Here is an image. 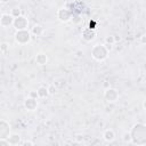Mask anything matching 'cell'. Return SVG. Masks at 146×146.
Wrapping results in <instances>:
<instances>
[{"label":"cell","instance_id":"1","mask_svg":"<svg viewBox=\"0 0 146 146\" xmlns=\"http://www.w3.org/2000/svg\"><path fill=\"white\" fill-rule=\"evenodd\" d=\"M131 143L136 146H146V124L145 123H135L130 129Z\"/></svg>","mask_w":146,"mask_h":146},{"label":"cell","instance_id":"2","mask_svg":"<svg viewBox=\"0 0 146 146\" xmlns=\"http://www.w3.org/2000/svg\"><path fill=\"white\" fill-rule=\"evenodd\" d=\"M108 50L106 49V47H105V44H99V43H97V44H95L92 48H91V57L95 59V60H97V62H103V60H105L106 58H107V56H108Z\"/></svg>","mask_w":146,"mask_h":146},{"label":"cell","instance_id":"3","mask_svg":"<svg viewBox=\"0 0 146 146\" xmlns=\"http://www.w3.org/2000/svg\"><path fill=\"white\" fill-rule=\"evenodd\" d=\"M14 38H15V41H16L18 44L24 46V44H27V43L31 41V39H32V33H31V31H29V30L16 31Z\"/></svg>","mask_w":146,"mask_h":146},{"label":"cell","instance_id":"4","mask_svg":"<svg viewBox=\"0 0 146 146\" xmlns=\"http://www.w3.org/2000/svg\"><path fill=\"white\" fill-rule=\"evenodd\" d=\"M56 16H57L58 21H60L62 23H67V22L72 21V18H73V14H72V11H71L68 8H65V7L59 8V9L57 10Z\"/></svg>","mask_w":146,"mask_h":146},{"label":"cell","instance_id":"5","mask_svg":"<svg viewBox=\"0 0 146 146\" xmlns=\"http://www.w3.org/2000/svg\"><path fill=\"white\" fill-rule=\"evenodd\" d=\"M119 97H120V95H119V91L115 89V88H107L105 91H104V98H105V100L107 102V103H111V104H113V103H115V102H117L119 100Z\"/></svg>","mask_w":146,"mask_h":146},{"label":"cell","instance_id":"6","mask_svg":"<svg viewBox=\"0 0 146 146\" xmlns=\"http://www.w3.org/2000/svg\"><path fill=\"white\" fill-rule=\"evenodd\" d=\"M10 124L7 120L1 119L0 121V139H8V137L11 135L10 132Z\"/></svg>","mask_w":146,"mask_h":146},{"label":"cell","instance_id":"7","mask_svg":"<svg viewBox=\"0 0 146 146\" xmlns=\"http://www.w3.org/2000/svg\"><path fill=\"white\" fill-rule=\"evenodd\" d=\"M13 26L15 27L16 31H23V30H27V26H29V19L25 17V16H19L17 18L14 19V24Z\"/></svg>","mask_w":146,"mask_h":146},{"label":"cell","instance_id":"8","mask_svg":"<svg viewBox=\"0 0 146 146\" xmlns=\"http://www.w3.org/2000/svg\"><path fill=\"white\" fill-rule=\"evenodd\" d=\"M96 35H97L96 30H91V29H89V27L84 29V30L81 32V38H82L86 42H90V41L95 40V39H96Z\"/></svg>","mask_w":146,"mask_h":146},{"label":"cell","instance_id":"9","mask_svg":"<svg viewBox=\"0 0 146 146\" xmlns=\"http://www.w3.org/2000/svg\"><path fill=\"white\" fill-rule=\"evenodd\" d=\"M14 17L10 14H1L0 16V25L2 27H8L14 24Z\"/></svg>","mask_w":146,"mask_h":146},{"label":"cell","instance_id":"10","mask_svg":"<svg viewBox=\"0 0 146 146\" xmlns=\"http://www.w3.org/2000/svg\"><path fill=\"white\" fill-rule=\"evenodd\" d=\"M24 107H25L27 111H30V112L35 111L36 107H38V99L27 97V98L24 100Z\"/></svg>","mask_w":146,"mask_h":146},{"label":"cell","instance_id":"11","mask_svg":"<svg viewBox=\"0 0 146 146\" xmlns=\"http://www.w3.org/2000/svg\"><path fill=\"white\" fill-rule=\"evenodd\" d=\"M103 139L107 143H112L114 141L115 139V132L113 129H106L104 132H103Z\"/></svg>","mask_w":146,"mask_h":146},{"label":"cell","instance_id":"12","mask_svg":"<svg viewBox=\"0 0 146 146\" xmlns=\"http://www.w3.org/2000/svg\"><path fill=\"white\" fill-rule=\"evenodd\" d=\"M35 63L38 65H40V66L46 65L48 63V56L44 52H38L35 55Z\"/></svg>","mask_w":146,"mask_h":146},{"label":"cell","instance_id":"13","mask_svg":"<svg viewBox=\"0 0 146 146\" xmlns=\"http://www.w3.org/2000/svg\"><path fill=\"white\" fill-rule=\"evenodd\" d=\"M8 143L11 145V146H17V145H21V136L18 133H11L9 137H8Z\"/></svg>","mask_w":146,"mask_h":146},{"label":"cell","instance_id":"14","mask_svg":"<svg viewBox=\"0 0 146 146\" xmlns=\"http://www.w3.org/2000/svg\"><path fill=\"white\" fill-rule=\"evenodd\" d=\"M31 33L35 36H40L42 33H43V27L40 25V24H35L33 25V27L31 29Z\"/></svg>","mask_w":146,"mask_h":146},{"label":"cell","instance_id":"15","mask_svg":"<svg viewBox=\"0 0 146 146\" xmlns=\"http://www.w3.org/2000/svg\"><path fill=\"white\" fill-rule=\"evenodd\" d=\"M36 91H38L39 98H46V97H48V96H49L48 87H43V86H41V87H39V88L36 89Z\"/></svg>","mask_w":146,"mask_h":146},{"label":"cell","instance_id":"16","mask_svg":"<svg viewBox=\"0 0 146 146\" xmlns=\"http://www.w3.org/2000/svg\"><path fill=\"white\" fill-rule=\"evenodd\" d=\"M10 15H11L14 18H17V17L22 16V13H21V8H19V7H14L13 9H10Z\"/></svg>","mask_w":146,"mask_h":146},{"label":"cell","instance_id":"17","mask_svg":"<svg viewBox=\"0 0 146 146\" xmlns=\"http://www.w3.org/2000/svg\"><path fill=\"white\" fill-rule=\"evenodd\" d=\"M122 140H123L124 143H131V136H130V132H129V131L123 132V135H122Z\"/></svg>","mask_w":146,"mask_h":146},{"label":"cell","instance_id":"18","mask_svg":"<svg viewBox=\"0 0 146 146\" xmlns=\"http://www.w3.org/2000/svg\"><path fill=\"white\" fill-rule=\"evenodd\" d=\"M105 43L113 46V44L115 43V36H114V35H108V36H106V38H105Z\"/></svg>","mask_w":146,"mask_h":146},{"label":"cell","instance_id":"19","mask_svg":"<svg viewBox=\"0 0 146 146\" xmlns=\"http://www.w3.org/2000/svg\"><path fill=\"white\" fill-rule=\"evenodd\" d=\"M8 48H9V44H8L7 42H2V43L0 44V50H1V52H2V54L7 52Z\"/></svg>","mask_w":146,"mask_h":146},{"label":"cell","instance_id":"20","mask_svg":"<svg viewBox=\"0 0 146 146\" xmlns=\"http://www.w3.org/2000/svg\"><path fill=\"white\" fill-rule=\"evenodd\" d=\"M48 91H49V95H55L57 92V88L55 87V84H50L48 87Z\"/></svg>","mask_w":146,"mask_h":146},{"label":"cell","instance_id":"21","mask_svg":"<svg viewBox=\"0 0 146 146\" xmlns=\"http://www.w3.org/2000/svg\"><path fill=\"white\" fill-rule=\"evenodd\" d=\"M29 97L31 98H34V99H39V95H38V91L36 90H31L30 94H29Z\"/></svg>","mask_w":146,"mask_h":146},{"label":"cell","instance_id":"22","mask_svg":"<svg viewBox=\"0 0 146 146\" xmlns=\"http://www.w3.org/2000/svg\"><path fill=\"white\" fill-rule=\"evenodd\" d=\"M19 146H34V144L31 141V140H24V141H22V144L19 145Z\"/></svg>","mask_w":146,"mask_h":146},{"label":"cell","instance_id":"23","mask_svg":"<svg viewBox=\"0 0 146 146\" xmlns=\"http://www.w3.org/2000/svg\"><path fill=\"white\" fill-rule=\"evenodd\" d=\"M0 146H11L7 139H0Z\"/></svg>","mask_w":146,"mask_h":146},{"label":"cell","instance_id":"24","mask_svg":"<svg viewBox=\"0 0 146 146\" xmlns=\"http://www.w3.org/2000/svg\"><path fill=\"white\" fill-rule=\"evenodd\" d=\"M139 42H140L141 44H146V34H144V35H141V36L139 38Z\"/></svg>","mask_w":146,"mask_h":146},{"label":"cell","instance_id":"25","mask_svg":"<svg viewBox=\"0 0 146 146\" xmlns=\"http://www.w3.org/2000/svg\"><path fill=\"white\" fill-rule=\"evenodd\" d=\"M82 55H83V52H82V50H78L76 51V57H82Z\"/></svg>","mask_w":146,"mask_h":146},{"label":"cell","instance_id":"26","mask_svg":"<svg viewBox=\"0 0 146 146\" xmlns=\"http://www.w3.org/2000/svg\"><path fill=\"white\" fill-rule=\"evenodd\" d=\"M105 47H106V49H107L108 51H111V50H112V48H113V47H112V44H107V43H105Z\"/></svg>","mask_w":146,"mask_h":146},{"label":"cell","instance_id":"27","mask_svg":"<svg viewBox=\"0 0 146 146\" xmlns=\"http://www.w3.org/2000/svg\"><path fill=\"white\" fill-rule=\"evenodd\" d=\"M143 108H144V110L146 111V99H145V100L143 102Z\"/></svg>","mask_w":146,"mask_h":146}]
</instances>
